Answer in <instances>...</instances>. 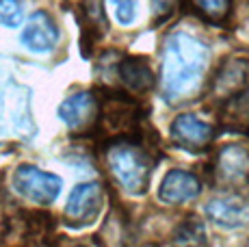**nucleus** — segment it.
Segmentation results:
<instances>
[{"mask_svg":"<svg viewBox=\"0 0 249 247\" xmlns=\"http://www.w3.org/2000/svg\"><path fill=\"white\" fill-rule=\"evenodd\" d=\"M22 22V7L18 0H0V24L18 28Z\"/></svg>","mask_w":249,"mask_h":247,"instance_id":"14","label":"nucleus"},{"mask_svg":"<svg viewBox=\"0 0 249 247\" xmlns=\"http://www.w3.org/2000/svg\"><path fill=\"white\" fill-rule=\"evenodd\" d=\"M247 83V63L245 61H230L221 68L213 85V91L217 98H232L245 87Z\"/></svg>","mask_w":249,"mask_h":247,"instance_id":"12","label":"nucleus"},{"mask_svg":"<svg viewBox=\"0 0 249 247\" xmlns=\"http://www.w3.org/2000/svg\"><path fill=\"white\" fill-rule=\"evenodd\" d=\"M208 59V48L193 35L174 33L167 37L160 63V87L167 102H180L197 91Z\"/></svg>","mask_w":249,"mask_h":247,"instance_id":"1","label":"nucleus"},{"mask_svg":"<svg viewBox=\"0 0 249 247\" xmlns=\"http://www.w3.org/2000/svg\"><path fill=\"white\" fill-rule=\"evenodd\" d=\"M22 41L33 52H48L59 41V28L46 11H35L22 33Z\"/></svg>","mask_w":249,"mask_h":247,"instance_id":"7","label":"nucleus"},{"mask_svg":"<svg viewBox=\"0 0 249 247\" xmlns=\"http://www.w3.org/2000/svg\"><path fill=\"white\" fill-rule=\"evenodd\" d=\"M180 0H152V9H154V16L162 20V18L171 16V13L176 11V7H178Z\"/></svg>","mask_w":249,"mask_h":247,"instance_id":"18","label":"nucleus"},{"mask_svg":"<svg viewBox=\"0 0 249 247\" xmlns=\"http://www.w3.org/2000/svg\"><path fill=\"white\" fill-rule=\"evenodd\" d=\"M83 16H85V20L91 22L95 28L98 26L107 28V20H104V11H102V0H83Z\"/></svg>","mask_w":249,"mask_h":247,"instance_id":"16","label":"nucleus"},{"mask_svg":"<svg viewBox=\"0 0 249 247\" xmlns=\"http://www.w3.org/2000/svg\"><path fill=\"white\" fill-rule=\"evenodd\" d=\"M171 139L189 152H202L213 141V126L195 115H180L171 124Z\"/></svg>","mask_w":249,"mask_h":247,"instance_id":"6","label":"nucleus"},{"mask_svg":"<svg viewBox=\"0 0 249 247\" xmlns=\"http://www.w3.org/2000/svg\"><path fill=\"white\" fill-rule=\"evenodd\" d=\"M206 215L221 228H241L249 223V199H213L206 206Z\"/></svg>","mask_w":249,"mask_h":247,"instance_id":"10","label":"nucleus"},{"mask_svg":"<svg viewBox=\"0 0 249 247\" xmlns=\"http://www.w3.org/2000/svg\"><path fill=\"white\" fill-rule=\"evenodd\" d=\"M98 100L93 98V93L89 91H80L70 96L65 102H61L59 106V117L65 122V126L70 130H80V128H87L91 122L95 120V113H98Z\"/></svg>","mask_w":249,"mask_h":247,"instance_id":"8","label":"nucleus"},{"mask_svg":"<svg viewBox=\"0 0 249 247\" xmlns=\"http://www.w3.org/2000/svg\"><path fill=\"white\" fill-rule=\"evenodd\" d=\"M204 228L199 226L197 221H189L182 226V230L178 232V239L176 243H193V245H199L204 243Z\"/></svg>","mask_w":249,"mask_h":247,"instance_id":"17","label":"nucleus"},{"mask_svg":"<svg viewBox=\"0 0 249 247\" xmlns=\"http://www.w3.org/2000/svg\"><path fill=\"white\" fill-rule=\"evenodd\" d=\"M115 9V18L122 24H132L137 18V4L139 0H111Z\"/></svg>","mask_w":249,"mask_h":247,"instance_id":"15","label":"nucleus"},{"mask_svg":"<svg viewBox=\"0 0 249 247\" xmlns=\"http://www.w3.org/2000/svg\"><path fill=\"white\" fill-rule=\"evenodd\" d=\"M104 193L98 182H85L78 184L74 191L70 193L68 204H65V221L74 228L89 226L98 219L100 211H102Z\"/></svg>","mask_w":249,"mask_h":247,"instance_id":"4","label":"nucleus"},{"mask_svg":"<svg viewBox=\"0 0 249 247\" xmlns=\"http://www.w3.org/2000/svg\"><path fill=\"white\" fill-rule=\"evenodd\" d=\"M214 178L226 187L245 184L249 180V150L243 145H226L214 163Z\"/></svg>","mask_w":249,"mask_h":247,"instance_id":"5","label":"nucleus"},{"mask_svg":"<svg viewBox=\"0 0 249 247\" xmlns=\"http://www.w3.org/2000/svg\"><path fill=\"white\" fill-rule=\"evenodd\" d=\"M202 191V184L191 172H182V169H174L162 178L159 197L165 204H182L189 199L197 197Z\"/></svg>","mask_w":249,"mask_h":247,"instance_id":"9","label":"nucleus"},{"mask_svg":"<svg viewBox=\"0 0 249 247\" xmlns=\"http://www.w3.org/2000/svg\"><path fill=\"white\" fill-rule=\"evenodd\" d=\"M107 163L124 191L141 195L147 191L152 176V159L135 143H115L107 154Z\"/></svg>","mask_w":249,"mask_h":247,"instance_id":"2","label":"nucleus"},{"mask_svg":"<svg viewBox=\"0 0 249 247\" xmlns=\"http://www.w3.org/2000/svg\"><path fill=\"white\" fill-rule=\"evenodd\" d=\"M13 189L31 202L48 206L59 197L61 178L54 174L41 172L35 165H20L13 174Z\"/></svg>","mask_w":249,"mask_h":247,"instance_id":"3","label":"nucleus"},{"mask_svg":"<svg viewBox=\"0 0 249 247\" xmlns=\"http://www.w3.org/2000/svg\"><path fill=\"white\" fill-rule=\"evenodd\" d=\"M191 2L210 22H221L230 11V0H191Z\"/></svg>","mask_w":249,"mask_h":247,"instance_id":"13","label":"nucleus"},{"mask_svg":"<svg viewBox=\"0 0 249 247\" xmlns=\"http://www.w3.org/2000/svg\"><path fill=\"white\" fill-rule=\"evenodd\" d=\"M119 78L135 93L147 91L154 85V74H152L150 65L145 63V59H139V56H126L119 63Z\"/></svg>","mask_w":249,"mask_h":247,"instance_id":"11","label":"nucleus"}]
</instances>
